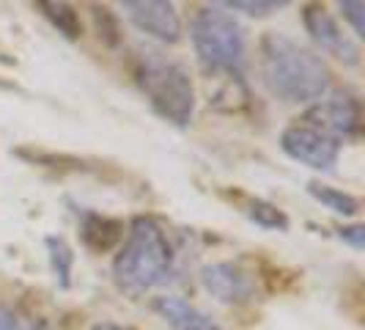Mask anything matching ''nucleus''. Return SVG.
I'll return each instance as SVG.
<instances>
[{
	"label": "nucleus",
	"mask_w": 365,
	"mask_h": 330,
	"mask_svg": "<svg viewBox=\"0 0 365 330\" xmlns=\"http://www.w3.org/2000/svg\"><path fill=\"white\" fill-rule=\"evenodd\" d=\"M258 74L264 89L286 105H313L327 96L332 86L324 58L277 31L264 34L258 41Z\"/></svg>",
	"instance_id": "nucleus-1"
},
{
	"label": "nucleus",
	"mask_w": 365,
	"mask_h": 330,
	"mask_svg": "<svg viewBox=\"0 0 365 330\" xmlns=\"http://www.w3.org/2000/svg\"><path fill=\"white\" fill-rule=\"evenodd\" d=\"M176 245L157 218L140 215L129 223L110 264L113 284L129 297H143L176 275Z\"/></svg>",
	"instance_id": "nucleus-2"
},
{
	"label": "nucleus",
	"mask_w": 365,
	"mask_h": 330,
	"mask_svg": "<svg viewBox=\"0 0 365 330\" xmlns=\"http://www.w3.org/2000/svg\"><path fill=\"white\" fill-rule=\"evenodd\" d=\"M132 77L148 108L173 127H190L195 119V83L182 61L157 50H140L132 61Z\"/></svg>",
	"instance_id": "nucleus-3"
},
{
	"label": "nucleus",
	"mask_w": 365,
	"mask_h": 330,
	"mask_svg": "<svg viewBox=\"0 0 365 330\" xmlns=\"http://www.w3.org/2000/svg\"><path fill=\"white\" fill-rule=\"evenodd\" d=\"M190 41L201 69L209 77L245 80L247 61V36L245 28L231 11L220 3L201 6L190 19Z\"/></svg>",
	"instance_id": "nucleus-4"
},
{
	"label": "nucleus",
	"mask_w": 365,
	"mask_h": 330,
	"mask_svg": "<svg viewBox=\"0 0 365 330\" xmlns=\"http://www.w3.org/2000/svg\"><path fill=\"white\" fill-rule=\"evenodd\" d=\"M341 146L344 144H338L327 132L308 124L305 119H297L280 132V149L294 163L313 168V171H332L341 157Z\"/></svg>",
	"instance_id": "nucleus-5"
},
{
	"label": "nucleus",
	"mask_w": 365,
	"mask_h": 330,
	"mask_svg": "<svg viewBox=\"0 0 365 330\" xmlns=\"http://www.w3.org/2000/svg\"><path fill=\"white\" fill-rule=\"evenodd\" d=\"M302 25H305L313 44L322 53L332 55L344 66H357L360 64V55H363L360 41L338 22V17L332 11H327V6H319V3L302 6Z\"/></svg>",
	"instance_id": "nucleus-6"
},
{
	"label": "nucleus",
	"mask_w": 365,
	"mask_h": 330,
	"mask_svg": "<svg viewBox=\"0 0 365 330\" xmlns=\"http://www.w3.org/2000/svg\"><path fill=\"white\" fill-rule=\"evenodd\" d=\"M201 286L222 306H247L258 297V281L242 261H212L201 270Z\"/></svg>",
	"instance_id": "nucleus-7"
},
{
	"label": "nucleus",
	"mask_w": 365,
	"mask_h": 330,
	"mask_svg": "<svg viewBox=\"0 0 365 330\" xmlns=\"http://www.w3.org/2000/svg\"><path fill=\"white\" fill-rule=\"evenodd\" d=\"M308 124L327 132L338 144L354 141L360 135V102L357 96L349 91L327 94L319 102H313L302 116Z\"/></svg>",
	"instance_id": "nucleus-8"
},
{
	"label": "nucleus",
	"mask_w": 365,
	"mask_h": 330,
	"mask_svg": "<svg viewBox=\"0 0 365 330\" xmlns=\"http://www.w3.org/2000/svg\"><path fill=\"white\" fill-rule=\"evenodd\" d=\"M121 14L148 39L160 44H179L184 36V22L176 3L146 0V3H121Z\"/></svg>",
	"instance_id": "nucleus-9"
},
{
	"label": "nucleus",
	"mask_w": 365,
	"mask_h": 330,
	"mask_svg": "<svg viewBox=\"0 0 365 330\" xmlns=\"http://www.w3.org/2000/svg\"><path fill=\"white\" fill-rule=\"evenodd\" d=\"M151 309L157 311V316L163 319L170 330H228L222 328L215 316H209L206 311H201L198 306L187 303L184 297L176 294H163L151 303Z\"/></svg>",
	"instance_id": "nucleus-10"
},
{
	"label": "nucleus",
	"mask_w": 365,
	"mask_h": 330,
	"mask_svg": "<svg viewBox=\"0 0 365 330\" xmlns=\"http://www.w3.org/2000/svg\"><path fill=\"white\" fill-rule=\"evenodd\" d=\"M77 229H80L83 245L93 254H108L113 248H118L121 239H124V223L121 220L99 215L93 209H83L77 215Z\"/></svg>",
	"instance_id": "nucleus-11"
},
{
	"label": "nucleus",
	"mask_w": 365,
	"mask_h": 330,
	"mask_svg": "<svg viewBox=\"0 0 365 330\" xmlns=\"http://www.w3.org/2000/svg\"><path fill=\"white\" fill-rule=\"evenodd\" d=\"M308 193H311L313 199L322 204L324 209L335 212V215H344V218H354V215H360V209H363L357 196H351V193L341 190V187H332V184L311 182L308 184Z\"/></svg>",
	"instance_id": "nucleus-12"
},
{
	"label": "nucleus",
	"mask_w": 365,
	"mask_h": 330,
	"mask_svg": "<svg viewBox=\"0 0 365 330\" xmlns=\"http://www.w3.org/2000/svg\"><path fill=\"white\" fill-rule=\"evenodd\" d=\"M36 9L44 14V19L53 25L61 36L66 39L83 36V19H80L74 6H69V3H36Z\"/></svg>",
	"instance_id": "nucleus-13"
},
{
	"label": "nucleus",
	"mask_w": 365,
	"mask_h": 330,
	"mask_svg": "<svg viewBox=\"0 0 365 330\" xmlns=\"http://www.w3.org/2000/svg\"><path fill=\"white\" fill-rule=\"evenodd\" d=\"M245 215L256 226L269 229V231H286L289 229V215L277 204L264 201V199H245Z\"/></svg>",
	"instance_id": "nucleus-14"
},
{
	"label": "nucleus",
	"mask_w": 365,
	"mask_h": 330,
	"mask_svg": "<svg viewBox=\"0 0 365 330\" xmlns=\"http://www.w3.org/2000/svg\"><path fill=\"white\" fill-rule=\"evenodd\" d=\"M47 254H50V267H53L55 281L66 289L72 284V270H74V251L63 237H47Z\"/></svg>",
	"instance_id": "nucleus-15"
},
{
	"label": "nucleus",
	"mask_w": 365,
	"mask_h": 330,
	"mask_svg": "<svg viewBox=\"0 0 365 330\" xmlns=\"http://www.w3.org/2000/svg\"><path fill=\"white\" fill-rule=\"evenodd\" d=\"M225 11L231 14H247V17H272L280 9L289 6V0H256V3H247V0H228V3H220Z\"/></svg>",
	"instance_id": "nucleus-16"
},
{
	"label": "nucleus",
	"mask_w": 365,
	"mask_h": 330,
	"mask_svg": "<svg viewBox=\"0 0 365 330\" xmlns=\"http://www.w3.org/2000/svg\"><path fill=\"white\" fill-rule=\"evenodd\" d=\"M91 14L93 22H96V31H99V39H105L110 47L118 44L121 41V28H118V22H115L108 6H91Z\"/></svg>",
	"instance_id": "nucleus-17"
},
{
	"label": "nucleus",
	"mask_w": 365,
	"mask_h": 330,
	"mask_svg": "<svg viewBox=\"0 0 365 330\" xmlns=\"http://www.w3.org/2000/svg\"><path fill=\"white\" fill-rule=\"evenodd\" d=\"M338 11L351 25V31H354L351 36L360 41L365 36V6L363 3H338Z\"/></svg>",
	"instance_id": "nucleus-18"
},
{
	"label": "nucleus",
	"mask_w": 365,
	"mask_h": 330,
	"mask_svg": "<svg viewBox=\"0 0 365 330\" xmlns=\"http://www.w3.org/2000/svg\"><path fill=\"white\" fill-rule=\"evenodd\" d=\"M338 237L344 239V242H349L354 251H363V245H365V229L363 226H344V229H338Z\"/></svg>",
	"instance_id": "nucleus-19"
},
{
	"label": "nucleus",
	"mask_w": 365,
	"mask_h": 330,
	"mask_svg": "<svg viewBox=\"0 0 365 330\" xmlns=\"http://www.w3.org/2000/svg\"><path fill=\"white\" fill-rule=\"evenodd\" d=\"M19 316L11 309H0V330H19Z\"/></svg>",
	"instance_id": "nucleus-20"
},
{
	"label": "nucleus",
	"mask_w": 365,
	"mask_h": 330,
	"mask_svg": "<svg viewBox=\"0 0 365 330\" xmlns=\"http://www.w3.org/2000/svg\"><path fill=\"white\" fill-rule=\"evenodd\" d=\"M91 330H129L124 325H115V322H96Z\"/></svg>",
	"instance_id": "nucleus-21"
},
{
	"label": "nucleus",
	"mask_w": 365,
	"mask_h": 330,
	"mask_svg": "<svg viewBox=\"0 0 365 330\" xmlns=\"http://www.w3.org/2000/svg\"><path fill=\"white\" fill-rule=\"evenodd\" d=\"M19 330H53L44 319H34L31 325H25V328H19Z\"/></svg>",
	"instance_id": "nucleus-22"
},
{
	"label": "nucleus",
	"mask_w": 365,
	"mask_h": 330,
	"mask_svg": "<svg viewBox=\"0 0 365 330\" xmlns=\"http://www.w3.org/2000/svg\"><path fill=\"white\" fill-rule=\"evenodd\" d=\"M0 89H11V83H6V80H0Z\"/></svg>",
	"instance_id": "nucleus-23"
}]
</instances>
